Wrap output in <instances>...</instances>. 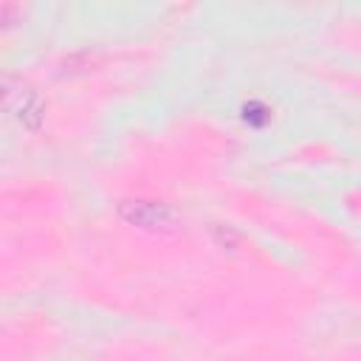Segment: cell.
<instances>
[{
  "instance_id": "cell-3",
  "label": "cell",
  "mask_w": 361,
  "mask_h": 361,
  "mask_svg": "<svg viewBox=\"0 0 361 361\" xmlns=\"http://www.w3.org/2000/svg\"><path fill=\"white\" fill-rule=\"evenodd\" d=\"M212 234H214L217 245H223V248H234V245L240 243L237 231H234V228H228V226H220V223H214V226H212Z\"/></svg>"
},
{
  "instance_id": "cell-1",
  "label": "cell",
  "mask_w": 361,
  "mask_h": 361,
  "mask_svg": "<svg viewBox=\"0 0 361 361\" xmlns=\"http://www.w3.org/2000/svg\"><path fill=\"white\" fill-rule=\"evenodd\" d=\"M3 104L25 130H37L45 116V102H42L39 90L14 76L3 79Z\"/></svg>"
},
{
  "instance_id": "cell-2",
  "label": "cell",
  "mask_w": 361,
  "mask_h": 361,
  "mask_svg": "<svg viewBox=\"0 0 361 361\" xmlns=\"http://www.w3.org/2000/svg\"><path fill=\"white\" fill-rule=\"evenodd\" d=\"M118 217L130 226L147 228V231H169L178 220L175 209L161 200H121Z\"/></svg>"
}]
</instances>
